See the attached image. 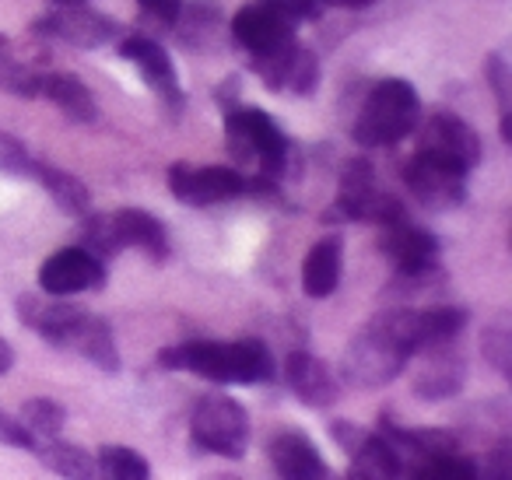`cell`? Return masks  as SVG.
<instances>
[{"instance_id":"30bf717a","label":"cell","mask_w":512,"mask_h":480,"mask_svg":"<svg viewBox=\"0 0 512 480\" xmlns=\"http://www.w3.org/2000/svg\"><path fill=\"white\" fill-rule=\"evenodd\" d=\"M253 74L264 81L271 92L288 95H313L320 85V60L299 46V39L288 46H278L271 53H253Z\"/></svg>"},{"instance_id":"d4e9b609","label":"cell","mask_w":512,"mask_h":480,"mask_svg":"<svg viewBox=\"0 0 512 480\" xmlns=\"http://www.w3.org/2000/svg\"><path fill=\"white\" fill-rule=\"evenodd\" d=\"M32 179H39V183L46 186V193L57 200L60 211L74 214V218H85V214L92 211V193H88V186L81 183L74 172L57 169V165H46V162H36Z\"/></svg>"},{"instance_id":"9c48e42d","label":"cell","mask_w":512,"mask_h":480,"mask_svg":"<svg viewBox=\"0 0 512 480\" xmlns=\"http://www.w3.org/2000/svg\"><path fill=\"white\" fill-rule=\"evenodd\" d=\"M249 179L232 165H190L179 162L169 169V193L190 207H211L246 193Z\"/></svg>"},{"instance_id":"ac0fdd59","label":"cell","mask_w":512,"mask_h":480,"mask_svg":"<svg viewBox=\"0 0 512 480\" xmlns=\"http://www.w3.org/2000/svg\"><path fill=\"white\" fill-rule=\"evenodd\" d=\"M81 316H85V309L81 305H71L67 298L60 295H22L18 298V319H22V326H29V330H36L43 340H50L53 347H64V340L71 337V330L81 323Z\"/></svg>"},{"instance_id":"e575fe53","label":"cell","mask_w":512,"mask_h":480,"mask_svg":"<svg viewBox=\"0 0 512 480\" xmlns=\"http://www.w3.org/2000/svg\"><path fill=\"white\" fill-rule=\"evenodd\" d=\"M509 333L502 330V326H491L488 333H484V354L491 358V365L498 368L502 375H509Z\"/></svg>"},{"instance_id":"e0dca14e","label":"cell","mask_w":512,"mask_h":480,"mask_svg":"<svg viewBox=\"0 0 512 480\" xmlns=\"http://www.w3.org/2000/svg\"><path fill=\"white\" fill-rule=\"evenodd\" d=\"M285 382L306 407H334L341 396V375L309 351H292L285 358Z\"/></svg>"},{"instance_id":"4dcf8cb0","label":"cell","mask_w":512,"mask_h":480,"mask_svg":"<svg viewBox=\"0 0 512 480\" xmlns=\"http://www.w3.org/2000/svg\"><path fill=\"white\" fill-rule=\"evenodd\" d=\"M81 246L88 249V253H95L99 260H106V256H116L120 253V239H116V228H113V214H95L88 211L85 218H81Z\"/></svg>"},{"instance_id":"6da1fadb","label":"cell","mask_w":512,"mask_h":480,"mask_svg":"<svg viewBox=\"0 0 512 480\" xmlns=\"http://www.w3.org/2000/svg\"><path fill=\"white\" fill-rule=\"evenodd\" d=\"M414 354H418L414 309L379 312L344 347L341 379L355 389H383L404 372Z\"/></svg>"},{"instance_id":"44dd1931","label":"cell","mask_w":512,"mask_h":480,"mask_svg":"<svg viewBox=\"0 0 512 480\" xmlns=\"http://www.w3.org/2000/svg\"><path fill=\"white\" fill-rule=\"evenodd\" d=\"M113 228L123 249H141V253L155 263L169 260V249H172L169 232H165V225L155 214L137 211V207H123V211L113 214Z\"/></svg>"},{"instance_id":"5b68a950","label":"cell","mask_w":512,"mask_h":480,"mask_svg":"<svg viewBox=\"0 0 512 480\" xmlns=\"http://www.w3.org/2000/svg\"><path fill=\"white\" fill-rule=\"evenodd\" d=\"M190 435L204 452L242 459L249 445V414L232 396H200L190 414Z\"/></svg>"},{"instance_id":"3957f363","label":"cell","mask_w":512,"mask_h":480,"mask_svg":"<svg viewBox=\"0 0 512 480\" xmlns=\"http://www.w3.org/2000/svg\"><path fill=\"white\" fill-rule=\"evenodd\" d=\"M421 120L418 88L404 78H383L362 102L355 120V141L362 148H390L411 137Z\"/></svg>"},{"instance_id":"d6986e66","label":"cell","mask_w":512,"mask_h":480,"mask_svg":"<svg viewBox=\"0 0 512 480\" xmlns=\"http://www.w3.org/2000/svg\"><path fill=\"white\" fill-rule=\"evenodd\" d=\"M421 354H425V365L414 375V393L428 403L449 400V396L460 393L463 382H467V361H463V354L453 344H435Z\"/></svg>"},{"instance_id":"f35d334b","label":"cell","mask_w":512,"mask_h":480,"mask_svg":"<svg viewBox=\"0 0 512 480\" xmlns=\"http://www.w3.org/2000/svg\"><path fill=\"white\" fill-rule=\"evenodd\" d=\"M509 452H512V445H509V442H502V445L495 449V459H502V463H505V459H509ZM509 473H512V466H502V470H491L488 477H509Z\"/></svg>"},{"instance_id":"277c9868","label":"cell","mask_w":512,"mask_h":480,"mask_svg":"<svg viewBox=\"0 0 512 480\" xmlns=\"http://www.w3.org/2000/svg\"><path fill=\"white\" fill-rule=\"evenodd\" d=\"M225 144L235 162L253 165L260 179H278L288 169V137L271 113L239 106L225 113Z\"/></svg>"},{"instance_id":"ffe728a7","label":"cell","mask_w":512,"mask_h":480,"mask_svg":"<svg viewBox=\"0 0 512 480\" xmlns=\"http://www.w3.org/2000/svg\"><path fill=\"white\" fill-rule=\"evenodd\" d=\"M267 456H271L274 470L288 480H316L330 477V466L323 463L316 442L299 428H281L278 435L267 445Z\"/></svg>"},{"instance_id":"8992f818","label":"cell","mask_w":512,"mask_h":480,"mask_svg":"<svg viewBox=\"0 0 512 480\" xmlns=\"http://www.w3.org/2000/svg\"><path fill=\"white\" fill-rule=\"evenodd\" d=\"M32 29L39 36L60 39V43L74 46V50H99V46L120 39V25L109 15H102V11L85 8L81 0H57L50 15L39 18Z\"/></svg>"},{"instance_id":"4fadbf2b","label":"cell","mask_w":512,"mask_h":480,"mask_svg":"<svg viewBox=\"0 0 512 480\" xmlns=\"http://www.w3.org/2000/svg\"><path fill=\"white\" fill-rule=\"evenodd\" d=\"M379 228H383V232H379V249H383V256L393 263L397 274L411 277V274H428V270H435L442 246L432 232L411 225L407 218L386 221V225H379Z\"/></svg>"},{"instance_id":"603a6c76","label":"cell","mask_w":512,"mask_h":480,"mask_svg":"<svg viewBox=\"0 0 512 480\" xmlns=\"http://www.w3.org/2000/svg\"><path fill=\"white\" fill-rule=\"evenodd\" d=\"M344 267V239L341 235H323L302 263V288L309 298H330L341 284Z\"/></svg>"},{"instance_id":"836d02e7","label":"cell","mask_w":512,"mask_h":480,"mask_svg":"<svg viewBox=\"0 0 512 480\" xmlns=\"http://www.w3.org/2000/svg\"><path fill=\"white\" fill-rule=\"evenodd\" d=\"M264 4H271L274 11H281L285 18H292L295 25L299 22H313V18L323 15V0H264Z\"/></svg>"},{"instance_id":"7c38bea8","label":"cell","mask_w":512,"mask_h":480,"mask_svg":"<svg viewBox=\"0 0 512 480\" xmlns=\"http://www.w3.org/2000/svg\"><path fill=\"white\" fill-rule=\"evenodd\" d=\"M106 260H99L95 253H88L85 246L57 249L50 260L39 267V288L46 295L71 298L81 291H99L106 288Z\"/></svg>"},{"instance_id":"484cf974","label":"cell","mask_w":512,"mask_h":480,"mask_svg":"<svg viewBox=\"0 0 512 480\" xmlns=\"http://www.w3.org/2000/svg\"><path fill=\"white\" fill-rule=\"evenodd\" d=\"M467 326V309L460 305H432L414 309V333H418V354L435 344H449Z\"/></svg>"},{"instance_id":"2e32d148","label":"cell","mask_w":512,"mask_h":480,"mask_svg":"<svg viewBox=\"0 0 512 480\" xmlns=\"http://www.w3.org/2000/svg\"><path fill=\"white\" fill-rule=\"evenodd\" d=\"M232 36L242 50L249 53H271L278 46L295 43V22L274 11L264 0H249L246 8L235 11L232 18Z\"/></svg>"},{"instance_id":"8d00e7d4","label":"cell","mask_w":512,"mask_h":480,"mask_svg":"<svg viewBox=\"0 0 512 480\" xmlns=\"http://www.w3.org/2000/svg\"><path fill=\"white\" fill-rule=\"evenodd\" d=\"M137 4L162 25H176L179 11H183V0H137Z\"/></svg>"},{"instance_id":"5bb4252c","label":"cell","mask_w":512,"mask_h":480,"mask_svg":"<svg viewBox=\"0 0 512 480\" xmlns=\"http://www.w3.org/2000/svg\"><path fill=\"white\" fill-rule=\"evenodd\" d=\"M120 57H127L130 64L137 67V74L155 88V95L162 99V106L169 109V113L183 109V88H179L176 67H172L169 50H165L158 39H151V36L120 39Z\"/></svg>"},{"instance_id":"f546056e","label":"cell","mask_w":512,"mask_h":480,"mask_svg":"<svg viewBox=\"0 0 512 480\" xmlns=\"http://www.w3.org/2000/svg\"><path fill=\"white\" fill-rule=\"evenodd\" d=\"M95 470H99L102 477H113V480L151 477L148 459H144L137 449H130V445H102L99 456H95Z\"/></svg>"},{"instance_id":"cb8c5ba5","label":"cell","mask_w":512,"mask_h":480,"mask_svg":"<svg viewBox=\"0 0 512 480\" xmlns=\"http://www.w3.org/2000/svg\"><path fill=\"white\" fill-rule=\"evenodd\" d=\"M39 95L50 99L71 123H95L99 120V106H95L92 92H88L85 81L74 78V74H43V81H39Z\"/></svg>"},{"instance_id":"52a82bcc","label":"cell","mask_w":512,"mask_h":480,"mask_svg":"<svg viewBox=\"0 0 512 480\" xmlns=\"http://www.w3.org/2000/svg\"><path fill=\"white\" fill-rule=\"evenodd\" d=\"M337 214L348 221H386L404 218V207L390 197V193L376 190V169L369 158H351L341 172V186H337Z\"/></svg>"},{"instance_id":"9a60e30c","label":"cell","mask_w":512,"mask_h":480,"mask_svg":"<svg viewBox=\"0 0 512 480\" xmlns=\"http://www.w3.org/2000/svg\"><path fill=\"white\" fill-rule=\"evenodd\" d=\"M330 435L351 456V477H404L397 452L390 449V442L383 435H372V431L358 428L351 421H334L330 424Z\"/></svg>"},{"instance_id":"d6a6232c","label":"cell","mask_w":512,"mask_h":480,"mask_svg":"<svg viewBox=\"0 0 512 480\" xmlns=\"http://www.w3.org/2000/svg\"><path fill=\"white\" fill-rule=\"evenodd\" d=\"M484 78H488L491 92H495V102H498V116H512L509 113V64H505L502 53H491L488 60H484Z\"/></svg>"},{"instance_id":"7402d4cb","label":"cell","mask_w":512,"mask_h":480,"mask_svg":"<svg viewBox=\"0 0 512 480\" xmlns=\"http://www.w3.org/2000/svg\"><path fill=\"white\" fill-rule=\"evenodd\" d=\"M60 351H74L78 358L92 361L95 368H102V372H109V375L120 372V351H116L113 326L102 316H92V312L81 316V323L74 326L71 337L64 340Z\"/></svg>"},{"instance_id":"7a4b0ae2","label":"cell","mask_w":512,"mask_h":480,"mask_svg":"<svg viewBox=\"0 0 512 480\" xmlns=\"http://www.w3.org/2000/svg\"><path fill=\"white\" fill-rule=\"evenodd\" d=\"M169 372H193L221 386H256L274 379V354L264 340H186L158 351Z\"/></svg>"},{"instance_id":"ba28073f","label":"cell","mask_w":512,"mask_h":480,"mask_svg":"<svg viewBox=\"0 0 512 480\" xmlns=\"http://www.w3.org/2000/svg\"><path fill=\"white\" fill-rule=\"evenodd\" d=\"M467 169L453 162H442L425 151H414L404 162V183L414 197L432 211H453L467 200Z\"/></svg>"},{"instance_id":"1f68e13d","label":"cell","mask_w":512,"mask_h":480,"mask_svg":"<svg viewBox=\"0 0 512 480\" xmlns=\"http://www.w3.org/2000/svg\"><path fill=\"white\" fill-rule=\"evenodd\" d=\"M32 172H36V158L29 155V148L15 134L0 130V176L32 179Z\"/></svg>"},{"instance_id":"83f0119b","label":"cell","mask_w":512,"mask_h":480,"mask_svg":"<svg viewBox=\"0 0 512 480\" xmlns=\"http://www.w3.org/2000/svg\"><path fill=\"white\" fill-rule=\"evenodd\" d=\"M18 421H22V428L29 431L32 449H36V442L60 435V428L67 424V410L60 407L57 400H50V396H36V400H29V403L22 407Z\"/></svg>"},{"instance_id":"8fae6325","label":"cell","mask_w":512,"mask_h":480,"mask_svg":"<svg viewBox=\"0 0 512 480\" xmlns=\"http://www.w3.org/2000/svg\"><path fill=\"white\" fill-rule=\"evenodd\" d=\"M418 123H421L418 151L442 158V162H453L467 172H474L477 165H481L484 144L467 120H460V116H453V113H432L428 120H418Z\"/></svg>"},{"instance_id":"f1b7e54d","label":"cell","mask_w":512,"mask_h":480,"mask_svg":"<svg viewBox=\"0 0 512 480\" xmlns=\"http://www.w3.org/2000/svg\"><path fill=\"white\" fill-rule=\"evenodd\" d=\"M39 81H43V74H39L36 67L25 64V60L8 46V39L0 36V88L11 95H22V99H36Z\"/></svg>"},{"instance_id":"d590c367","label":"cell","mask_w":512,"mask_h":480,"mask_svg":"<svg viewBox=\"0 0 512 480\" xmlns=\"http://www.w3.org/2000/svg\"><path fill=\"white\" fill-rule=\"evenodd\" d=\"M0 445H15V449H32V438L29 431L22 428L18 417H8L0 410Z\"/></svg>"},{"instance_id":"74e56055","label":"cell","mask_w":512,"mask_h":480,"mask_svg":"<svg viewBox=\"0 0 512 480\" xmlns=\"http://www.w3.org/2000/svg\"><path fill=\"white\" fill-rule=\"evenodd\" d=\"M11 368H15V347H11L8 340L0 337V375L11 372Z\"/></svg>"},{"instance_id":"ab89813d","label":"cell","mask_w":512,"mask_h":480,"mask_svg":"<svg viewBox=\"0 0 512 480\" xmlns=\"http://www.w3.org/2000/svg\"><path fill=\"white\" fill-rule=\"evenodd\" d=\"M327 8H348V11H358V8H369L376 0H323Z\"/></svg>"},{"instance_id":"4316f807","label":"cell","mask_w":512,"mask_h":480,"mask_svg":"<svg viewBox=\"0 0 512 480\" xmlns=\"http://www.w3.org/2000/svg\"><path fill=\"white\" fill-rule=\"evenodd\" d=\"M32 452H36V456L43 459L53 473H60V477H95V473H99V470H95L92 452H85L81 445H74V442H64L60 435L36 442V449H32Z\"/></svg>"}]
</instances>
